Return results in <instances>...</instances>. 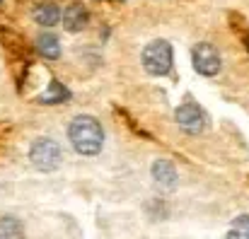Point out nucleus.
<instances>
[{"mask_svg": "<svg viewBox=\"0 0 249 239\" xmlns=\"http://www.w3.org/2000/svg\"><path fill=\"white\" fill-rule=\"evenodd\" d=\"M68 138L73 148L85 157L97 155L104 145V131L94 116H75L68 126Z\"/></svg>", "mask_w": 249, "mask_h": 239, "instance_id": "nucleus-1", "label": "nucleus"}, {"mask_svg": "<svg viewBox=\"0 0 249 239\" xmlns=\"http://www.w3.org/2000/svg\"><path fill=\"white\" fill-rule=\"evenodd\" d=\"M143 68L150 73V75H167L169 70H172V61H174V56H172V46L167 44L165 39H155V41H150L145 49H143Z\"/></svg>", "mask_w": 249, "mask_h": 239, "instance_id": "nucleus-2", "label": "nucleus"}, {"mask_svg": "<svg viewBox=\"0 0 249 239\" xmlns=\"http://www.w3.org/2000/svg\"><path fill=\"white\" fill-rule=\"evenodd\" d=\"M29 159H32V164H34L39 171H53V169L61 167L63 153H61V148H58L56 140H51V138H39V140H34V145H32V150H29Z\"/></svg>", "mask_w": 249, "mask_h": 239, "instance_id": "nucleus-3", "label": "nucleus"}, {"mask_svg": "<svg viewBox=\"0 0 249 239\" xmlns=\"http://www.w3.org/2000/svg\"><path fill=\"white\" fill-rule=\"evenodd\" d=\"M174 119H177V126L184 131V133H201L206 128V111L201 109L198 102L194 99H186L177 111H174Z\"/></svg>", "mask_w": 249, "mask_h": 239, "instance_id": "nucleus-4", "label": "nucleus"}, {"mask_svg": "<svg viewBox=\"0 0 249 239\" xmlns=\"http://www.w3.org/2000/svg\"><path fill=\"white\" fill-rule=\"evenodd\" d=\"M191 61H194L196 73H201V75H206V78H213V75H218V70H220V53H218V49H215L213 44H208V41L194 46Z\"/></svg>", "mask_w": 249, "mask_h": 239, "instance_id": "nucleus-5", "label": "nucleus"}, {"mask_svg": "<svg viewBox=\"0 0 249 239\" xmlns=\"http://www.w3.org/2000/svg\"><path fill=\"white\" fill-rule=\"evenodd\" d=\"M63 27L68 32H80L87 27V10H85L80 2L71 5L66 12H63Z\"/></svg>", "mask_w": 249, "mask_h": 239, "instance_id": "nucleus-6", "label": "nucleus"}, {"mask_svg": "<svg viewBox=\"0 0 249 239\" xmlns=\"http://www.w3.org/2000/svg\"><path fill=\"white\" fill-rule=\"evenodd\" d=\"M34 19L41 24V27H53L58 19H61V10L56 2H39L34 7Z\"/></svg>", "mask_w": 249, "mask_h": 239, "instance_id": "nucleus-7", "label": "nucleus"}, {"mask_svg": "<svg viewBox=\"0 0 249 239\" xmlns=\"http://www.w3.org/2000/svg\"><path fill=\"white\" fill-rule=\"evenodd\" d=\"M153 176H155V181H158L160 186H165V188H172V186L177 184V169H174V164L167 162V159H158V162H155Z\"/></svg>", "mask_w": 249, "mask_h": 239, "instance_id": "nucleus-8", "label": "nucleus"}, {"mask_svg": "<svg viewBox=\"0 0 249 239\" xmlns=\"http://www.w3.org/2000/svg\"><path fill=\"white\" fill-rule=\"evenodd\" d=\"M36 49L44 58H58L61 56V44L53 34H39L36 39Z\"/></svg>", "mask_w": 249, "mask_h": 239, "instance_id": "nucleus-9", "label": "nucleus"}, {"mask_svg": "<svg viewBox=\"0 0 249 239\" xmlns=\"http://www.w3.org/2000/svg\"><path fill=\"white\" fill-rule=\"evenodd\" d=\"M0 239H24V227L17 218H0Z\"/></svg>", "mask_w": 249, "mask_h": 239, "instance_id": "nucleus-10", "label": "nucleus"}, {"mask_svg": "<svg viewBox=\"0 0 249 239\" xmlns=\"http://www.w3.org/2000/svg\"><path fill=\"white\" fill-rule=\"evenodd\" d=\"M228 239H249V215H240L232 220L228 230Z\"/></svg>", "mask_w": 249, "mask_h": 239, "instance_id": "nucleus-11", "label": "nucleus"}, {"mask_svg": "<svg viewBox=\"0 0 249 239\" xmlns=\"http://www.w3.org/2000/svg\"><path fill=\"white\" fill-rule=\"evenodd\" d=\"M68 94H71V92H68L61 82H51V87H49L39 99H41L44 104H51V102H66V99H68Z\"/></svg>", "mask_w": 249, "mask_h": 239, "instance_id": "nucleus-12", "label": "nucleus"}]
</instances>
